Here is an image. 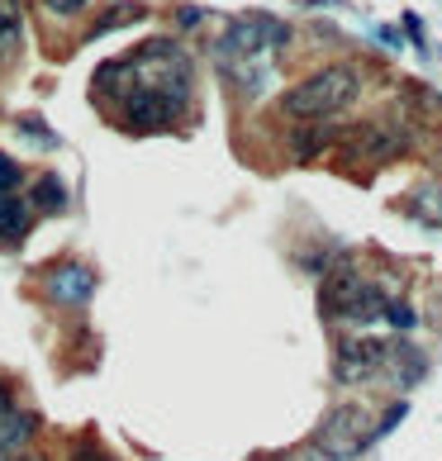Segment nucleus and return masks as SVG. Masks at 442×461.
Segmentation results:
<instances>
[{
  "mask_svg": "<svg viewBox=\"0 0 442 461\" xmlns=\"http://www.w3.org/2000/svg\"><path fill=\"white\" fill-rule=\"evenodd\" d=\"M410 214L419 219V224H428V229H442V185H423V191H414Z\"/></svg>",
  "mask_w": 442,
  "mask_h": 461,
  "instance_id": "obj_13",
  "label": "nucleus"
},
{
  "mask_svg": "<svg viewBox=\"0 0 442 461\" xmlns=\"http://www.w3.org/2000/svg\"><path fill=\"white\" fill-rule=\"evenodd\" d=\"M24 39V14H20V0H0V58H10Z\"/></svg>",
  "mask_w": 442,
  "mask_h": 461,
  "instance_id": "obj_11",
  "label": "nucleus"
},
{
  "mask_svg": "<svg viewBox=\"0 0 442 461\" xmlns=\"http://www.w3.org/2000/svg\"><path fill=\"white\" fill-rule=\"evenodd\" d=\"M195 62L176 39H148L95 72V100L129 133H162L191 110Z\"/></svg>",
  "mask_w": 442,
  "mask_h": 461,
  "instance_id": "obj_1",
  "label": "nucleus"
},
{
  "mask_svg": "<svg viewBox=\"0 0 442 461\" xmlns=\"http://www.w3.org/2000/svg\"><path fill=\"white\" fill-rule=\"evenodd\" d=\"M385 352H390V343H381V338H343L338 357H333V375L343 385H362L385 366Z\"/></svg>",
  "mask_w": 442,
  "mask_h": 461,
  "instance_id": "obj_6",
  "label": "nucleus"
},
{
  "mask_svg": "<svg viewBox=\"0 0 442 461\" xmlns=\"http://www.w3.org/2000/svg\"><path fill=\"white\" fill-rule=\"evenodd\" d=\"M20 461H48V456H20Z\"/></svg>",
  "mask_w": 442,
  "mask_h": 461,
  "instance_id": "obj_21",
  "label": "nucleus"
},
{
  "mask_svg": "<svg viewBox=\"0 0 442 461\" xmlns=\"http://www.w3.org/2000/svg\"><path fill=\"white\" fill-rule=\"evenodd\" d=\"M43 290L53 304H62V310H81V304H91V295H95V276H91V267H81V262H62V267L43 271Z\"/></svg>",
  "mask_w": 442,
  "mask_h": 461,
  "instance_id": "obj_7",
  "label": "nucleus"
},
{
  "mask_svg": "<svg viewBox=\"0 0 442 461\" xmlns=\"http://www.w3.org/2000/svg\"><path fill=\"white\" fill-rule=\"evenodd\" d=\"M20 181H24V167L14 162L10 152H0V195H5V191H14Z\"/></svg>",
  "mask_w": 442,
  "mask_h": 461,
  "instance_id": "obj_15",
  "label": "nucleus"
},
{
  "mask_svg": "<svg viewBox=\"0 0 442 461\" xmlns=\"http://www.w3.org/2000/svg\"><path fill=\"white\" fill-rule=\"evenodd\" d=\"M86 5H91V0H43V10L58 14V20H67V14H81Z\"/></svg>",
  "mask_w": 442,
  "mask_h": 461,
  "instance_id": "obj_18",
  "label": "nucleus"
},
{
  "mask_svg": "<svg viewBox=\"0 0 442 461\" xmlns=\"http://www.w3.org/2000/svg\"><path fill=\"white\" fill-rule=\"evenodd\" d=\"M376 442V423L362 404H343L314 429V452H324L329 461H352Z\"/></svg>",
  "mask_w": 442,
  "mask_h": 461,
  "instance_id": "obj_5",
  "label": "nucleus"
},
{
  "mask_svg": "<svg viewBox=\"0 0 442 461\" xmlns=\"http://www.w3.org/2000/svg\"><path fill=\"white\" fill-rule=\"evenodd\" d=\"M271 461H295V456H271Z\"/></svg>",
  "mask_w": 442,
  "mask_h": 461,
  "instance_id": "obj_22",
  "label": "nucleus"
},
{
  "mask_svg": "<svg viewBox=\"0 0 442 461\" xmlns=\"http://www.w3.org/2000/svg\"><path fill=\"white\" fill-rule=\"evenodd\" d=\"M72 461H119V456H110L95 438H81V442H72Z\"/></svg>",
  "mask_w": 442,
  "mask_h": 461,
  "instance_id": "obj_16",
  "label": "nucleus"
},
{
  "mask_svg": "<svg viewBox=\"0 0 442 461\" xmlns=\"http://www.w3.org/2000/svg\"><path fill=\"white\" fill-rule=\"evenodd\" d=\"M33 204H39L43 214H62V210H67V185H62V176L43 172L39 181H33Z\"/></svg>",
  "mask_w": 442,
  "mask_h": 461,
  "instance_id": "obj_12",
  "label": "nucleus"
},
{
  "mask_svg": "<svg viewBox=\"0 0 442 461\" xmlns=\"http://www.w3.org/2000/svg\"><path fill=\"white\" fill-rule=\"evenodd\" d=\"M20 133H24V139H33V143H43V148H58V133L48 129L43 119H33V114H29V119H20Z\"/></svg>",
  "mask_w": 442,
  "mask_h": 461,
  "instance_id": "obj_14",
  "label": "nucleus"
},
{
  "mask_svg": "<svg viewBox=\"0 0 442 461\" xmlns=\"http://www.w3.org/2000/svg\"><path fill=\"white\" fill-rule=\"evenodd\" d=\"M295 29L281 20V14H266V10H243L233 14L219 33V58L224 62H248V58H266V53H281V48H291Z\"/></svg>",
  "mask_w": 442,
  "mask_h": 461,
  "instance_id": "obj_4",
  "label": "nucleus"
},
{
  "mask_svg": "<svg viewBox=\"0 0 442 461\" xmlns=\"http://www.w3.org/2000/svg\"><path fill=\"white\" fill-rule=\"evenodd\" d=\"M385 323H395V329H414L419 314H414L404 300H390V304H385Z\"/></svg>",
  "mask_w": 442,
  "mask_h": 461,
  "instance_id": "obj_17",
  "label": "nucleus"
},
{
  "mask_svg": "<svg viewBox=\"0 0 442 461\" xmlns=\"http://www.w3.org/2000/svg\"><path fill=\"white\" fill-rule=\"evenodd\" d=\"M356 100H362V72H356L352 62H329V67H319V72H310L304 81H295V86L281 95V110L291 119L314 124V119L347 114Z\"/></svg>",
  "mask_w": 442,
  "mask_h": 461,
  "instance_id": "obj_2",
  "label": "nucleus"
},
{
  "mask_svg": "<svg viewBox=\"0 0 442 461\" xmlns=\"http://www.w3.org/2000/svg\"><path fill=\"white\" fill-rule=\"evenodd\" d=\"M29 224H33V204L20 200L14 191L0 195V252H14L29 238Z\"/></svg>",
  "mask_w": 442,
  "mask_h": 461,
  "instance_id": "obj_9",
  "label": "nucleus"
},
{
  "mask_svg": "<svg viewBox=\"0 0 442 461\" xmlns=\"http://www.w3.org/2000/svg\"><path fill=\"white\" fill-rule=\"evenodd\" d=\"M295 5H310V10H338L343 0H295Z\"/></svg>",
  "mask_w": 442,
  "mask_h": 461,
  "instance_id": "obj_20",
  "label": "nucleus"
},
{
  "mask_svg": "<svg viewBox=\"0 0 442 461\" xmlns=\"http://www.w3.org/2000/svg\"><path fill=\"white\" fill-rule=\"evenodd\" d=\"M176 20H181V24H200V20H205V10H200V5H185Z\"/></svg>",
  "mask_w": 442,
  "mask_h": 461,
  "instance_id": "obj_19",
  "label": "nucleus"
},
{
  "mask_svg": "<svg viewBox=\"0 0 442 461\" xmlns=\"http://www.w3.org/2000/svg\"><path fill=\"white\" fill-rule=\"evenodd\" d=\"M385 304H390V290L381 281H366L352 267H333L324 276V285H319V310H324V319L376 323V319H385Z\"/></svg>",
  "mask_w": 442,
  "mask_h": 461,
  "instance_id": "obj_3",
  "label": "nucleus"
},
{
  "mask_svg": "<svg viewBox=\"0 0 442 461\" xmlns=\"http://www.w3.org/2000/svg\"><path fill=\"white\" fill-rule=\"evenodd\" d=\"M29 438H33V414H24L10 395V385L0 381V461H14V452H20Z\"/></svg>",
  "mask_w": 442,
  "mask_h": 461,
  "instance_id": "obj_8",
  "label": "nucleus"
},
{
  "mask_svg": "<svg viewBox=\"0 0 442 461\" xmlns=\"http://www.w3.org/2000/svg\"><path fill=\"white\" fill-rule=\"evenodd\" d=\"M143 20H148V10L139 0H114V5L86 29V39H100V33H110V29H129V24H143Z\"/></svg>",
  "mask_w": 442,
  "mask_h": 461,
  "instance_id": "obj_10",
  "label": "nucleus"
}]
</instances>
